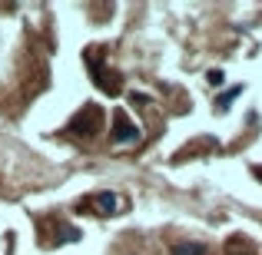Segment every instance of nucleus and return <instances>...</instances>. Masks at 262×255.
Masks as SVG:
<instances>
[{"label":"nucleus","mask_w":262,"mask_h":255,"mask_svg":"<svg viewBox=\"0 0 262 255\" xmlns=\"http://www.w3.org/2000/svg\"><path fill=\"white\" fill-rule=\"evenodd\" d=\"M93 209L100 212V216H110V212H116V209H120V202H116V196H113V192H100V196L93 199Z\"/></svg>","instance_id":"nucleus-3"},{"label":"nucleus","mask_w":262,"mask_h":255,"mask_svg":"<svg viewBox=\"0 0 262 255\" xmlns=\"http://www.w3.org/2000/svg\"><path fill=\"white\" fill-rule=\"evenodd\" d=\"M173 255H206V245H199V242H183V245H176Z\"/></svg>","instance_id":"nucleus-4"},{"label":"nucleus","mask_w":262,"mask_h":255,"mask_svg":"<svg viewBox=\"0 0 262 255\" xmlns=\"http://www.w3.org/2000/svg\"><path fill=\"white\" fill-rule=\"evenodd\" d=\"M140 140V129L126 120V113H113V143H136Z\"/></svg>","instance_id":"nucleus-2"},{"label":"nucleus","mask_w":262,"mask_h":255,"mask_svg":"<svg viewBox=\"0 0 262 255\" xmlns=\"http://www.w3.org/2000/svg\"><path fill=\"white\" fill-rule=\"evenodd\" d=\"M100 126H103V109L100 106H83L70 120V133H77V136H96Z\"/></svg>","instance_id":"nucleus-1"},{"label":"nucleus","mask_w":262,"mask_h":255,"mask_svg":"<svg viewBox=\"0 0 262 255\" xmlns=\"http://www.w3.org/2000/svg\"><path fill=\"white\" fill-rule=\"evenodd\" d=\"M239 93H243V86H232V89H229V93H223V96H219V100H216V106H219V109H226V106H229V103H232V100H236V96H239Z\"/></svg>","instance_id":"nucleus-5"}]
</instances>
